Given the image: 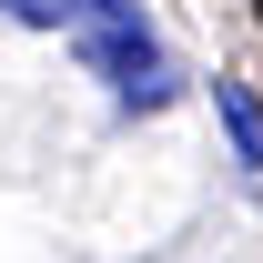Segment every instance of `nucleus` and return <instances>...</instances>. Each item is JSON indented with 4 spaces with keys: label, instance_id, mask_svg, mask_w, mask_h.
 Masks as SVG:
<instances>
[{
    "label": "nucleus",
    "instance_id": "f257e3e1",
    "mask_svg": "<svg viewBox=\"0 0 263 263\" xmlns=\"http://www.w3.org/2000/svg\"><path fill=\"white\" fill-rule=\"evenodd\" d=\"M71 51H81V71H91V81H111V101H122L132 122H142V111H162V101L182 91V71H172L162 31L142 21V0H81Z\"/></svg>",
    "mask_w": 263,
    "mask_h": 263
},
{
    "label": "nucleus",
    "instance_id": "f03ea898",
    "mask_svg": "<svg viewBox=\"0 0 263 263\" xmlns=\"http://www.w3.org/2000/svg\"><path fill=\"white\" fill-rule=\"evenodd\" d=\"M202 91H213V122H223L233 162L263 172V91H253V81H233V71H223V81H202Z\"/></svg>",
    "mask_w": 263,
    "mask_h": 263
},
{
    "label": "nucleus",
    "instance_id": "7ed1b4c3",
    "mask_svg": "<svg viewBox=\"0 0 263 263\" xmlns=\"http://www.w3.org/2000/svg\"><path fill=\"white\" fill-rule=\"evenodd\" d=\"M0 21H21V31H81V0H0Z\"/></svg>",
    "mask_w": 263,
    "mask_h": 263
}]
</instances>
